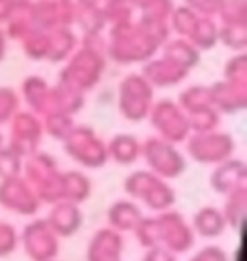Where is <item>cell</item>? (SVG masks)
Returning <instances> with one entry per match:
<instances>
[{
    "mask_svg": "<svg viewBox=\"0 0 247 261\" xmlns=\"http://www.w3.org/2000/svg\"><path fill=\"white\" fill-rule=\"evenodd\" d=\"M171 37L167 20L127 16L104 29V47L108 63L141 65L151 59L159 47Z\"/></svg>",
    "mask_w": 247,
    "mask_h": 261,
    "instance_id": "6da1fadb",
    "label": "cell"
},
{
    "mask_svg": "<svg viewBox=\"0 0 247 261\" xmlns=\"http://www.w3.org/2000/svg\"><path fill=\"white\" fill-rule=\"evenodd\" d=\"M108 69V57L104 47V33H82L78 49L61 63L59 82L69 88L88 94L98 88Z\"/></svg>",
    "mask_w": 247,
    "mask_h": 261,
    "instance_id": "7a4b0ae2",
    "label": "cell"
},
{
    "mask_svg": "<svg viewBox=\"0 0 247 261\" xmlns=\"http://www.w3.org/2000/svg\"><path fill=\"white\" fill-rule=\"evenodd\" d=\"M116 110L127 122H143L155 102V88L141 71H129L116 84Z\"/></svg>",
    "mask_w": 247,
    "mask_h": 261,
    "instance_id": "3957f363",
    "label": "cell"
},
{
    "mask_svg": "<svg viewBox=\"0 0 247 261\" xmlns=\"http://www.w3.org/2000/svg\"><path fill=\"white\" fill-rule=\"evenodd\" d=\"M69 159H73L84 169H98L108 161L106 141L98 135L96 128L88 124H78L61 141Z\"/></svg>",
    "mask_w": 247,
    "mask_h": 261,
    "instance_id": "277c9868",
    "label": "cell"
},
{
    "mask_svg": "<svg viewBox=\"0 0 247 261\" xmlns=\"http://www.w3.org/2000/svg\"><path fill=\"white\" fill-rule=\"evenodd\" d=\"M22 175L33 186L39 198L45 200H61L63 198V173L59 171L55 159L45 151H35L24 157Z\"/></svg>",
    "mask_w": 247,
    "mask_h": 261,
    "instance_id": "5b68a950",
    "label": "cell"
},
{
    "mask_svg": "<svg viewBox=\"0 0 247 261\" xmlns=\"http://www.w3.org/2000/svg\"><path fill=\"white\" fill-rule=\"evenodd\" d=\"M186 153L200 165H218L235 155V137L223 128L206 133H190L184 141Z\"/></svg>",
    "mask_w": 247,
    "mask_h": 261,
    "instance_id": "8992f818",
    "label": "cell"
},
{
    "mask_svg": "<svg viewBox=\"0 0 247 261\" xmlns=\"http://www.w3.org/2000/svg\"><path fill=\"white\" fill-rule=\"evenodd\" d=\"M141 159L147 163V169L161 179L178 177L186 169V155L180 149V145L159 139L155 135H151L143 141Z\"/></svg>",
    "mask_w": 247,
    "mask_h": 261,
    "instance_id": "52a82bcc",
    "label": "cell"
},
{
    "mask_svg": "<svg viewBox=\"0 0 247 261\" xmlns=\"http://www.w3.org/2000/svg\"><path fill=\"white\" fill-rule=\"evenodd\" d=\"M147 120L151 128L155 130V137L165 139L176 145H184V141L190 137V122L182 106L171 98H155Z\"/></svg>",
    "mask_w": 247,
    "mask_h": 261,
    "instance_id": "ba28073f",
    "label": "cell"
},
{
    "mask_svg": "<svg viewBox=\"0 0 247 261\" xmlns=\"http://www.w3.org/2000/svg\"><path fill=\"white\" fill-rule=\"evenodd\" d=\"M45 139L43 120L35 112L20 108L8 122V143L20 157H29L41 149Z\"/></svg>",
    "mask_w": 247,
    "mask_h": 261,
    "instance_id": "9c48e42d",
    "label": "cell"
},
{
    "mask_svg": "<svg viewBox=\"0 0 247 261\" xmlns=\"http://www.w3.org/2000/svg\"><path fill=\"white\" fill-rule=\"evenodd\" d=\"M125 190L133 198H141L147 206L155 210H163L174 204V190L169 188L167 179L157 177L149 169L133 171L125 181Z\"/></svg>",
    "mask_w": 247,
    "mask_h": 261,
    "instance_id": "30bf717a",
    "label": "cell"
},
{
    "mask_svg": "<svg viewBox=\"0 0 247 261\" xmlns=\"http://www.w3.org/2000/svg\"><path fill=\"white\" fill-rule=\"evenodd\" d=\"M33 18L45 31L76 27L78 4L76 0H33Z\"/></svg>",
    "mask_w": 247,
    "mask_h": 261,
    "instance_id": "8fae6325",
    "label": "cell"
},
{
    "mask_svg": "<svg viewBox=\"0 0 247 261\" xmlns=\"http://www.w3.org/2000/svg\"><path fill=\"white\" fill-rule=\"evenodd\" d=\"M143 77L155 88V90H165V88H174L180 86L182 82H186L190 77L192 71H188L186 67H182L180 63H176L174 59L165 57L163 53H155L151 59H147L145 63H141Z\"/></svg>",
    "mask_w": 247,
    "mask_h": 261,
    "instance_id": "7c38bea8",
    "label": "cell"
},
{
    "mask_svg": "<svg viewBox=\"0 0 247 261\" xmlns=\"http://www.w3.org/2000/svg\"><path fill=\"white\" fill-rule=\"evenodd\" d=\"M212 106L225 114H239L247 108V82H233V80H216L208 86Z\"/></svg>",
    "mask_w": 247,
    "mask_h": 261,
    "instance_id": "4fadbf2b",
    "label": "cell"
},
{
    "mask_svg": "<svg viewBox=\"0 0 247 261\" xmlns=\"http://www.w3.org/2000/svg\"><path fill=\"white\" fill-rule=\"evenodd\" d=\"M0 202L6 208H12L16 212H33L39 204V196L33 190V186L27 181V177L14 175L6 177L0 184Z\"/></svg>",
    "mask_w": 247,
    "mask_h": 261,
    "instance_id": "5bb4252c",
    "label": "cell"
},
{
    "mask_svg": "<svg viewBox=\"0 0 247 261\" xmlns=\"http://www.w3.org/2000/svg\"><path fill=\"white\" fill-rule=\"evenodd\" d=\"M20 96V102H24V108L35 112L37 116H43L49 106V94H51V84L43 75H27L20 82V88L16 90Z\"/></svg>",
    "mask_w": 247,
    "mask_h": 261,
    "instance_id": "9a60e30c",
    "label": "cell"
},
{
    "mask_svg": "<svg viewBox=\"0 0 247 261\" xmlns=\"http://www.w3.org/2000/svg\"><path fill=\"white\" fill-rule=\"evenodd\" d=\"M210 184L220 194H231L245 186V161L237 157H229L227 161L214 165Z\"/></svg>",
    "mask_w": 247,
    "mask_h": 261,
    "instance_id": "2e32d148",
    "label": "cell"
},
{
    "mask_svg": "<svg viewBox=\"0 0 247 261\" xmlns=\"http://www.w3.org/2000/svg\"><path fill=\"white\" fill-rule=\"evenodd\" d=\"M141 145L143 141L133 133H116L106 141L108 161L118 165H133L141 159Z\"/></svg>",
    "mask_w": 247,
    "mask_h": 261,
    "instance_id": "e0dca14e",
    "label": "cell"
},
{
    "mask_svg": "<svg viewBox=\"0 0 247 261\" xmlns=\"http://www.w3.org/2000/svg\"><path fill=\"white\" fill-rule=\"evenodd\" d=\"M86 104V94L69 88L67 84L59 82L57 84H51V94H49V106H47V112H67L71 116H76ZM43 114V116H45Z\"/></svg>",
    "mask_w": 247,
    "mask_h": 261,
    "instance_id": "ac0fdd59",
    "label": "cell"
},
{
    "mask_svg": "<svg viewBox=\"0 0 247 261\" xmlns=\"http://www.w3.org/2000/svg\"><path fill=\"white\" fill-rule=\"evenodd\" d=\"M80 45V35L76 27H61L49 31V63H65L69 55L78 49Z\"/></svg>",
    "mask_w": 247,
    "mask_h": 261,
    "instance_id": "d6986e66",
    "label": "cell"
},
{
    "mask_svg": "<svg viewBox=\"0 0 247 261\" xmlns=\"http://www.w3.org/2000/svg\"><path fill=\"white\" fill-rule=\"evenodd\" d=\"M2 27H4L8 39L20 41L33 27H37L35 18H33V0H14L12 12Z\"/></svg>",
    "mask_w": 247,
    "mask_h": 261,
    "instance_id": "ffe728a7",
    "label": "cell"
},
{
    "mask_svg": "<svg viewBox=\"0 0 247 261\" xmlns=\"http://www.w3.org/2000/svg\"><path fill=\"white\" fill-rule=\"evenodd\" d=\"M159 53H163L165 57L174 59L176 63H180L182 67H186L188 71H192L198 63H200V57L202 53L188 41V39H182V37H167V41L159 47Z\"/></svg>",
    "mask_w": 247,
    "mask_h": 261,
    "instance_id": "44dd1931",
    "label": "cell"
},
{
    "mask_svg": "<svg viewBox=\"0 0 247 261\" xmlns=\"http://www.w3.org/2000/svg\"><path fill=\"white\" fill-rule=\"evenodd\" d=\"M188 41H190L200 53L214 49V47L218 45V22H216V18H214V16H204V14H200L198 20H196V24H194L192 35L188 37Z\"/></svg>",
    "mask_w": 247,
    "mask_h": 261,
    "instance_id": "7402d4cb",
    "label": "cell"
},
{
    "mask_svg": "<svg viewBox=\"0 0 247 261\" xmlns=\"http://www.w3.org/2000/svg\"><path fill=\"white\" fill-rule=\"evenodd\" d=\"M176 102L182 106V110L186 112V116L188 114H194L198 110H204V108H214L212 106V100H210V90L204 84H190V86H186L178 94Z\"/></svg>",
    "mask_w": 247,
    "mask_h": 261,
    "instance_id": "603a6c76",
    "label": "cell"
},
{
    "mask_svg": "<svg viewBox=\"0 0 247 261\" xmlns=\"http://www.w3.org/2000/svg\"><path fill=\"white\" fill-rule=\"evenodd\" d=\"M20 51L31 61H47L49 55V31L41 27H33L20 41Z\"/></svg>",
    "mask_w": 247,
    "mask_h": 261,
    "instance_id": "cb8c5ba5",
    "label": "cell"
},
{
    "mask_svg": "<svg viewBox=\"0 0 247 261\" xmlns=\"http://www.w3.org/2000/svg\"><path fill=\"white\" fill-rule=\"evenodd\" d=\"M198 12L188 8L186 4H176L174 10L169 12V18H167V27H169V33L174 37H182V39H188L194 31V24L198 20Z\"/></svg>",
    "mask_w": 247,
    "mask_h": 261,
    "instance_id": "d4e9b609",
    "label": "cell"
},
{
    "mask_svg": "<svg viewBox=\"0 0 247 261\" xmlns=\"http://www.w3.org/2000/svg\"><path fill=\"white\" fill-rule=\"evenodd\" d=\"M90 192H92V181L84 171L73 169L63 173V198L67 202H73V204L82 202L88 198Z\"/></svg>",
    "mask_w": 247,
    "mask_h": 261,
    "instance_id": "484cf974",
    "label": "cell"
},
{
    "mask_svg": "<svg viewBox=\"0 0 247 261\" xmlns=\"http://www.w3.org/2000/svg\"><path fill=\"white\" fill-rule=\"evenodd\" d=\"M129 6L135 12V16L167 20L176 4L174 0H129Z\"/></svg>",
    "mask_w": 247,
    "mask_h": 261,
    "instance_id": "4316f807",
    "label": "cell"
},
{
    "mask_svg": "<svg viewBox=\"0 0 247 261\" xmlns=\"http://www.w3.org/2000/svg\"><path fill=\"white\" fill-rule=\"evenodd\" d=\"M41 120H43L45 135L55 141H63L69 135V130L76 126V118L67 112H49V114L41 116Z\"/></svg>",
    "mask_w": 247,
    "mask_h": 261,
    "instance_id": "83f0119b",
    "label": "cell"
},
{
    "mask_svg": "<svg viewBox=\"0 0 247 261\" xmlns=\"http://www.w3.org/2000/svg\"><path fill=\"white\" fill-rule=\"evenodd\" d=\"M92 8L98 12L104 29L110 27L112 22H118L131 14H135L129 6V0H98L96 6H92Z\"/></svg>",
    "mask_w": 247,
    "mask_h": 261,
    "instance_id": "f1b7e54d",
    "label": "cell"
},
{
    "mask_svg": "<svg viewBox=\"0 0 247 261\" xmlns=\"http://www.w3.org/2000/svg\"><path fill=\"white\" fill-rule=\"evenodd\" d=\"M214 18L218 24H231V27H245L247 29V2L245 0H225Z\"/></svg>",
    "mask_w": 247,
    "mask_h": 261,
    "instance_id": "f546056e",
    "label": "cell"
},
{
    "mask_svg": "<svg viewBox=\"0 0 247 261\" xmlns=\"http://www.w3.org/2000/svg\"><path fill=\"white\" fill-rule=\"evenodd\" d=\"M218 43L233 53L247 49V29L245 27H231V24H218Z\"/></svg>",
    "mask_w": 247,
    "mask_h": 261,
    "instance_id": "4dcf8cb0",
    "label": "cell"
},
{
    "mask_svg": "<svg viewBox=\"0 0 247 261\" xmlns=\"http://www.w3.org/2000/svg\"><path fill=\"white\" fill-rule=\"evenodd\" d=\"M188 122H190L192 133H206V130L220 128L223 116L216 108H204V110H198L194 114H188Z\"/></svg>",
    "mask_w": 247,
    "mask_h": 261,
    "instance_id": "1f68e13d",
    "label": "cell"
},
{
    "mask_svg": "<svg viewBox=\"0 0 247 261\" xmlns=\"http://www.w3.org/2000/svg\"><path fill=\"white\" fill-rule=\"evenodd\" d=\"M20 108H22V102L18 92L10 86H0V126H6Z\"/></svg>",
    "mask_w": 247,
    "mask_h": 261,
    "instance_id": "d6a6232c",
    "label": "cell"
},
{
    "mask_svg": "<svg viewBox=\"0 0 247 261\" xmlns=\"http://www.w3.org/2000/svg\"><path fill=\"white\" fill-rule=\"evenodd\" d=\"M22 163H24V157H20L10 145L4 143L0 147V177L2 179L20 175L22 173Z\"/></svg>",
    "mask_w": 247,
    "mask_h": 261,
    "instance_id": "836d02e7",
    "label": "cell"
},
{
    "mask_svg": "<svg viewBox=\"0 0 247 261\" xmlns=\"http://www.w3.org/2000/svg\"><path fill=\"white\" fill-rule=\"evenodd\" d=\"M223 77L233 80V82H247V53L245 51L233 53L227 59L223 67Z\"/></svg>",
    "mask_w": 247,
    "mask_h": 261,
    "instance_id": "e575fe53",
    "label": "cell"
},
{
    "mask_svg": "<svg viewBox=\"0 0 247 261\" xmlns=\"http://www.w3.org/2000/svg\"><path fill=\"white\" fill-rule=\"evenodd\" d=\"M110 218L114 224H120V226H133L137 220H139V210L133 202L129 200H120L116 202L112 208H110Z\"/></svg>",
    "mask_w": 247,
    "mask_h": 261,
    "instance_id": "d590c367",
    "label": "cell"
},
{
    "mask_svg": "<svg viewBox=\"0 0 247 261\" xmlns=\"http://www.w3.org/2000/svg\"><path fill=\"white\" fill-rule=\"evenodd\" d=\"M196 222L204 232H216L223 226V214L214 208H204V210L198 212Z\"/></svg>",
    "mask_w": 247,
    "mask_h": 261,
    "instance_id": "8d00e7d4",
    "label": "cell"
},
{
    "mask_svg": "<svg viewBox=\"0 0 247 261\" xmlns=\"http://www.w3.org/2000/svg\"><path fill=\"white\" fill-rule=\"evenodd\" d=\"M223 2L225 0H182V4H186L188 8H192V10H196L198 14H204V16H216Z\"/></svg>",
    "mask_w": 247,
    "mask_h": 261,
    "instance_id": "74e56055",
    "label": "cell"
},
{
    "mask_svg": "<svg viewBox=\"0 0 247 261\" xmlns=\"http://www.w3.org/2000/svg\"><path fill=\"white\" fill-rule=\"evenodd\" d=\"M12 6H14V0H0V24H4L8 20Z\"/></svg>",
    "mask_w": 247,
    "mask_h": 261,
    "instance_id": "f35d334b",
    "label": "cell"
},
{
    "mask_svg": "<svg viewBox=\"0 0 247 261\" xmlns=\"http://www.w3.org/2000/svg\"><path fill=\"white\" fill-rule=\"evenodd\" d=\"M6 53H8V37H6V31H4V27L0 24V63L4 61Z\"/></svg>",
    "mask_w": 247,
    "mask_h": 261,
    "instance_id": "ab89813d",
    "label": "cell"
},
{
    "mask_svg": "<svg viewBox=\"0 0 247 261\" xmlns=\"http://www.w3.org/2000/svg\"><path fill=\"white\" fill-rule=\"evenodd\" d=\"M96 2L98 0H76V4L82 8H92V6H96Z\"/></svg>",
    "mask_w": 247,
    "mask_h": 261,
    "instance_id": "60d3db41",
    "label": "cell"
},
{
    "mask_svg": "<svg viewBox=\"0 0 247 261\" xmlns=\"http://www.w3.org/2000/svg\"><path fill=\"white\" fill-rule=\"evenodd\" d=\"M4 139H6V137H4V133H2V126H0V147L4 145Z\"/></svg>",
    "mask_w": 247,
    "mask_h": 261,
    "instance_id": "b9f144b4",
    "label": "cell"
}]
</instances>
